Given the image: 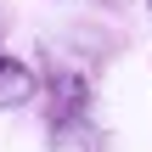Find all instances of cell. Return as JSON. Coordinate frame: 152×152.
<instances>
[{
	"label": "cell",
	"instance_id": "cell-1",
	"mask_svg": "<svg viewBox=\"0 0 152 152\" xmlns=\"http://www.w3.org/2000/svg\"><path fill=\"white\" fill-rule=\"evenodd\" d=\"M51 152H107V130L90 118V85L79 73H56L45 96Z\"/></svg>",
	"mask_w": 152,
	"mask_h": 152
},
{
	"label": "cell",
	"instance_id": "cell-2",
	"mask_svg": "<svg viewBox=\"0 0 152 152\" xmlns=\"http://www.w3.org/2000/svg\"><path fill=\"white\" fill-rule=\"evenodd\" d=\"M39 96V79L23 56H0V113H17Z\"/></svg>",
	"mask_w": 152,
	"mask_h": 152
}]
</instances>
